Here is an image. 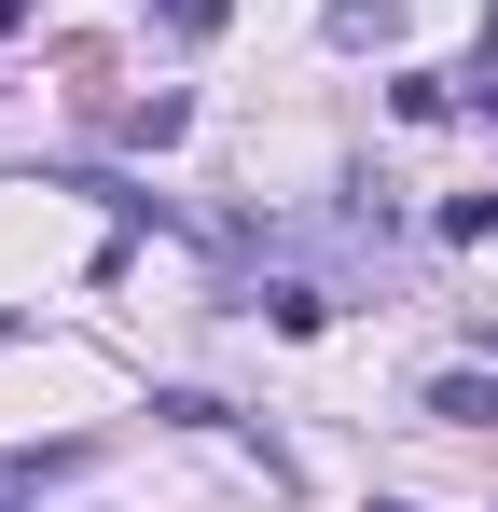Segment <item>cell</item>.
<instances>
[{
  "instance_id": "1",
  "label": "cell",
  "mask_w": 498,
  "mask_h": 512,
  "mask_svg": "<svg viewBox=\"0 0 498 512\" xmlns=\"http://www.w3.org/2000/svg\"><path fill=\"white\" fill-rule=\"evenodd\" d=\"M180 125H194V97H180V84H153V97H125V111H111V139H139V153H166Z\"/></svg>"
},
{
  "instance_id": "2",
  "label": "cell",
  "mask_w": 498,
  "mask_h": 512,
  "mask_svg": "<svg viewBox=\"0 0 498 512\" xmlns=\"http://www.w3.org/2000/svg\"><path fill=\"white\" fill-rule=\"evenodd\" d=\"M429 416L443 429H498V374H429Z\"/></svg>"
},
{
  "instance_id": "3",
  "label": "cell",
  "mask_w": 498,
  "mask_h": 512,
  "mask_svg": "<svg viewBox=\"0 0 498 512\" xmlns=\"http://www.w3.org/2000/svg\"><path fill=\"white\" fill-rule=\"evenodd\" d=\"M263 319H277V333H319L332 291H319V277H263Z\"/></svg>"
},
{
  "instance_id": "4",
  "label": "cell",
  "mask_w": 498,
  "mask_h": 512,
  "mask_svg": "<svg viewBox=\"0 0 498 512\" xmlns=\"http://www.w3.org/2000/svg\"><path fill=\"white\" fill-rule=\"evenodd\" d=\"M332 42H402V0H332Z\"/></svg>"
},
{
  "instance_id": "5",
  "label": "cell",
  "mask_w": 498,
  "mask_h": 512,
  "mask_svg": "<svg viewBox=\"0 0 498 512\" xmlns=\"http://www.w3.org/2000/svg\"><path fill=\"white\" fill-rule=\"evenodd\" d=\"M166 14V42H222V14H236V0H153Z\"/></svg>"
},
{
  "instance_id": "6",
  "label": "cell",
  "mask_w": 498,
  "mask_h": 512,
  "mask_svg": "<svg viewBox=\"0 0 498 512\" xmlns=\"http://www.w3.org/2000/svg\"><path fill=\"white\" fill-rule=\"evenodd\" d=\"M443 236H457V250H485V236H498V194H443Z\"/></svg>"
},
{
  "instance_id": "7",
  "label": "cell",
  "mask_w": 498,
  "mask_h": 512,
  "mask_svg": "<svg viewBox=\"0 0 498 512\" xmlns=\"http://www.w3.org/2000/svg\"><path fill=\"white\" fill-rule=\"evenodd\" d=\"M457 84H471V111H498V14H485V42H471V70H457Z\"/></svg>"
},
{
  "instance_id": "8",
  "label": "cell",
  "mask_w": 498,
  "mask_h": 512,
  "mask_svg": "<svg viewBox=\"0 0 498 512\" xmlns=\"http://www.w3.org/2000/svg\"><path fill=\"white\" fill-rule=\"evenodd\" d=\"M28 14H42V0H0V42H14V28H28Z\"/></svg>"
},
{
  "instance_id": "9",
  "label": "cell",
  "mask_w": 498,
  "mask_h": 512,
  "mask_svg": "<svg viewBox=\"0 0 498 512\" xmlns=\"http://www.w3.org/2000/svg\"><path fill=\"white\" fill-rule=\"evenodd\" d=\"M374 512H429V499H374Z\"/></svg>"
}]
</instances>
